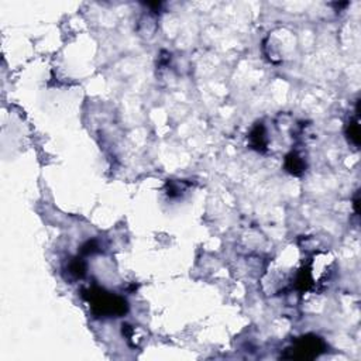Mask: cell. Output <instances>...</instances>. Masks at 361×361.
Returning <instances> with one entry per match:
<instances>
[{
	"label": "cell",
	"mask_w": 361,
	"mask_h": 361,
	"mask_svg": "<svg viewBox=\"0 0 361 361\" xmlns=\"http://www.w3.org/2000/svg\"><path fill=\"white\" fill-rule=\"evenodd\" d=\"M89 302L98 316H120L127 312V303L120 296L110 295L102 289H90Z\"/></svg>",
	"instance_id": "1"
},
{
	"label": "cell",
	"mask_w": 361,
	"mask_h": 361,
	"mask_svg": "<svg viewBox=\"0 0 361 361\" xmlns=\"http://www.w3.org/2000/svg\"><path fill=\"white\" fill-rule=\"evenodd\" d=\"M325 350L323 342L316 336H305L295 342V345L288 348L284 359H296V360H311L317 357Z\"/></svg>",
	"instance_id": "2"
},
{
	"label": "cell",
	"mask_w": 361,
	"mask_h": 361,
	"mask_svg": "<svg viewBox=\"0 0 361 361\" xmlns=\"http://www.w3.org/2000/svg\"><path fill=\"white\" fill-rule=\"evenodd\" d=\"M286 169L292 174H301L302 171L305 169V161L302 160L301 155H298L296 152H291L288 157H286V163H285Z\"/></svg>",
	"instance_id": "3"
},
{
	"label": "cell",
	"mask_w": 361,
	"mask_h": 361,
	"mask_svg": "<svg viewBox=\"0 0 361 361\" xmlns=\"http://www.w3.org/2000/svg\"><path fill=\"white\" fill-rule=\"evenodd\" d=\"M251 143L256 148H263L265 147V131L263 126H257L256 129L253 130V133L250 135Z\"/></svg>",
	"instance_id": "4"
},
{
	"label": "cell",
	"mask_w": 361,
	"mask_h": 361,
	"mask_svg": "<svg viewBox=\"0 0 361 361\" xmlns=\"http://www.w3.org/2000/svg\"><path fill=\"white\" fill-rule=\"evenodd\" d=\"M348 138H350L351 143H354V146H359V140H360L359 120L350 123V126H348Z\"/></svg>",
	"instance_id": "5"
},
{
	"label": "cell",
	"mask_w": 361,
	"mask_h": 361,
	"mask_svg": "<svg viewBox=\"0 0 361 361\" xmlns=\"http://www.w3.org/2000/svg\"><path fill=\"white\" fill-rule=\"evenodd\" d=\"M69 272L72 274V275H75L76 278H79V277H82L83 274H85V265H83V263L81 261V260H74L71 264H69Z\"/></svg>",
	"instance_id": "6"
}]
</instances>
